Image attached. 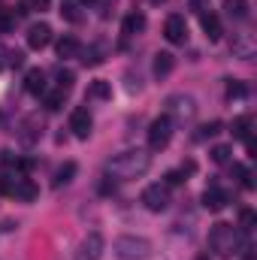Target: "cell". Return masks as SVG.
Wrapping results in <instances>:
<instances>
[{
	"instance_id": "1",
	"label": "cell",
	"mask_w": 257,
	"mask_h": 260,
	"mask_svg": "<svg viewBox=\"0 0 257 260\" xmlns=\"http://www.w3.org/2000/svg\"><path fill=\"white\" fill-rule=\"evenodd\" d=\"M148 167H151V154L133 148V151H121V154H115V157L106 164V173H112L115 179L127 182V179H139V176H145Z\"/></svg>"
},
{
	"instance_id": "2",
	"label": "cell",
	"mask_w": 257,
	"mask_h": 260,
	"mask_svg": "<svg viewBox=\"0 0 257 260\" xmlns=\"http://www.w3.org/2000/svg\"><path fill=\"white\" fill-rule=\"evenodd\" d=\"M239 245H242L239 227H233V224H227V221L212 224V230H209V248H212L215 257H221V260L236 257V254H239Z\"/></svg>"
},
{
	"instance_id": "3",
	"label": "cell",
	"mask_w": 257,
	"mask_h": 260,
	"mask_svg": "<svg viewBox=\"0 0 257 260\" xmlns=\"http://www.w3.org/2000/svg\"><path fill=\"white\" fill-rule=\"evenodd\" d=\"M115 254L121 260H145L151 257V242L145 236H118L115 239Z\"/></svg>"
},
{
	"instance_id": "4",
	"label": "cell",
	"mask_w": 257,
	"mask_h": 260,
	"mask_svg": "<svg viewBox=\"0 0 257 260\" xmlns=\"http://www.w3.org/2000/svg\"><path fill=\"white\" fill-rule=\"evenodd\" d=\"M0 194H9L15 197V200H24V203H30V200H37L40 197V188L27 179V176H15V179H3L0 182Z\"/></svg>"
},
{
	"instance_id": "5",
	"label": "cell",
	"mask_w": 257,
	"mask_h": 260,
	"mask_svg": "<svg viewBox=\"0 0 257 260\" xmlns=\"http://www.w3.org/2000/svg\"><path fill=\"white\" fill-rule=\"evenodd\" d=\"M164 109H167V118H179V121H191L197 115V100L188 94H173L164 100Z\"/></svg>"
},
{
	"instance_id": "6",
	"label": "cell",
	"mask_w": 257,
	"mask_h": 260,
	"mask_svg": "<svg viewBox=\"0 0 257 260\" xmlns=\"http://www.w3.org/2000/svg\"><path fill=\"white\" fill-rule=\"evenodd\" d=\"M170 139H173V118L160 115L148 124V148L151 151H164L170 145Z\"/></svg>"
},
{
	"instance_id": "7",
	"label": "cell",
	"mask_w": 257,
	"mask_h": 260,
	"mask_svg": "<svg viewBox=\"0 0 257 260\" xmlns=\"http://www.w3.org/2000/svg\"><path fill=\"white\" fill-rule=\"evenodd\" d=\"M139 200H142V206H145L148 212H167V209H170V203H173L167 185H148V188L142 191Z\"/></svg>"
},
{
	"instance_id": "8",
	"label": "cell",
	"mask_w": 257,
	"mask_h": 260,
	"mask_svg": "<svg viewBox=\"0 0 257 260\" xmlns=\"http://www.w3.org/2000/svg\"><path fill=\"white\" fill-rule=\"evenodd\" d=\"M103 248H106L103 236H100V233H88V236H85V239L79 242V248H76L73 260H100Z\"/></svg>"
},
{
	"instance_id": "9",
	"label": "cell",
	"mask_w": 257,
	"mask_h": 260,
	"mask_svg": "<svg viewBox=\"0 0 257 260\" xmlns=\"http://www.w3.org/2000/svg\"><path fill=\"white\" fill-rule=\"evenodd\" d=\"M91 127H94V118L88 112V106H76L73 115H70V130L76 139H88L91 136Z\"/></svg>"
},
{
	"instance_id": "10",
	"label": "cell",
	"mask_w": 257,
	"mask_h": 260,
	"mask_svg": "<svg viewBox=\"0 0 257 260\" xmlns=\"http://www.w3.org/2000/svg\"><path fill=\"white\" fill-rule=\"evenodd\" d=\"M164 37H167V43H173V46H185V43H188V21H185L182 15H170L167 24H164Z\"/></svg>"
},
{
	"instance_id": "11",
	"label": "cell",
	"mask_w": 257,
	"mask_h": 260,
	"mask_svg": "<svg viewBox=\"0 0 257 260\" xmlns=\"http://www.w3.org/2000/svg\"><path fill=\"white\" fill-rule=\"evenodd\" d=\"M49 43H52V27H49L46 21H37V24H30V27H27V46H30L34 52L46 49Z\"/></svg>"
},
{
	"instance_id": "12",
	"label": "cell",
	"mask_w": 257,
	"mask_h": 260,
	"mask_svg": "<svg viewBox=\"0 0 257 260\" xmlns=\"http://www.w3.org/2000/svg\"><path fill=\"white\" fill-rule=\"evenodd\" d=\"M43 127H46V124H43V118H40V115H27V118L18 124V139L30 145V142H37V139L43 136Z\"/></svg>"
},
{
	"instance_id": "13",
	"label": "cell",
	"mask_w": 257,
	"mask_h": 260,
	"mask_svg": "<svg viewBox=\"0 0 257 260\" xmlns=\"http://www.w3.org/2000/svg\"><path fill=\"white\" fill-rule=\"evenodd\" d=\"M227 203H230V194L224 188H218V185H209L203 191V209H209V212H221Z\"/></svg>"
},
{
	"instance_id": "14",
	"label": "cell",
	"mask_w": 257,
	"mask_h": 260,
	"mask_svg": "<svg viewBox=\"0 0 257 260\" xmlns=\"http://www.w3.org/2000/svg\"><path fill=\"white\" fill-rule=\"evenodd\" d=\"M46 88H49L46 73H43L40 67L27 70V76H24V91H27V94H34V97H43V94H46Z\"/></svg>"
},
{
	"instance_id": "15",
	"label": "cell",
	"mask_w": 257,
	"mask_h": 260,
	"mask_svg": "<svg viewBox=\"0 0 257 260\" xmlns=\"http://www.w3.org/2000/svg\"><path fill=\"white\" fill-rule=\"evenodd\" d=\"M200 24H203V30H206V37H209V43H218L221 40V18L215 15V12H200Z\"/></svg>"
},
{
	"instance_id": "16",
	"label": "cell",
	"mask_w": 257,
	"mask_h": 260,
	"mask_svg": "<svg viewBox=\"0 0 257 260\" xmlns=\"http://www.w3.org/2000/svg\"><path fill=\"white\" fill-rule=\"evenodd\" d=\"M230 49H233L236 58H251L254 55V37L251 34H236L230 40Z\"/></svg>"
},
{
	"instance_id": "17",
	"label": "cell",
	"mask_w": 257,
	"mask_h": 260,
	"mask_svg": "<svg viewBox=\"0 0 257 260\" xmlns=\"http://www.w3.org/2000/svg\"><path fill=\"white\" fill-rule=\"evenodd\" d=\"M224 15L233 21H245L251 15V3L248 0H224Z\"/></svg>"
},
{
	"instance_id": "18",
	"label": "cell",
	"mask_w": 257,
	"mask_h": 260,
	"mask_svg": "<svg viewBox=\"0 0 257 260\" xmlns=\"http://www.w3.org/2000/svg\"><path fill=\"white\" fill-rule=\"evenodd\" d=\"M173 67H176V55L157 52V55H154V64H151V73H154V79H167V76L173 73Z\"/></svg>"
},
{
	"instance_id": "19",
	"label": "cell",
	"mask_w": 257,
	"mask_h": 260,
	"mask_svg": "<svg viewBox=\"0 0 257 260\" xmlns=\"http://www.w3.org/2000/svg\"><path fill=\"white\" fill-rule=\"evenodd\" d=\"M85 97H88V100H112V82H106V79L91 82Z\"/></svg>"
},
{
	"instance_id": "20",
	"label": "cell",
	"mask_w": 257,
	"mask_h": 260,
	"mask_svg": "<svg viewBox=\"0 0 257 260\" xmlns=\"http://www.w3.org/2000/svg\"><path fill=\"white\" fill-rule=\"evenodd\" d=\"M55 52H58V58H76L79 52H82V46H79V40L76 37H61L58 40V46H55Z\"/></svg>"
},
{
	"instance_id": "21",
	"label": "cell",
	"mask_w": 257,
	"mask_h": 260,
	"mask_svg": "<svg viewBox=\"0 0 257 260\" xmlns=\"http://www.w3.org/2000/svg\"><path fill=\"white\" fill-rule=\"evenodd\" d=\"M145 24H148V21H145V15H142V12H130L127 18H124V24H121V30H124L127 37H136V34H142V30H145Z\"/></svg>"
},
{
	"instance_id": "22",
	"label": "cell",
	"mask_w": 257,
	"mask_h": 260,
	"mask_svg": "<svg viewBox=\"0 0 257 260\" xmlns=\"http://www.w3.org/2000/svg\"><path fill=\"white\" fill-rule=\"evenodd\" d=\"M76 160H67L64 167H58V173H55V179H52V185L55 188H61V185H70L73 182V176H76Z\"/></svg>"
},
{
	"instance_id": "23",
	"label": "cell",
	"mask_w": 257,
	"mask_h": 260,
	"mask_svg": "<svg viewBox=\"0 0 257 260\" xmlns=\"http://www.w3.org/2000/svg\"><path fill=\"white\" fill-rule=\"evenodd\" d=\"M67 94H70V91H61V88H55L52 94H43V97H46V109H49V112H58V109H64Z\"/></svg>"
},
{
	"instance_id": "24",
	"label": "cell",
	"mask_w": 257,
	"mask_h": 260,
	"mask_svg": "<svg viewBox=\"0 0 257 260\" xmlns=\"http://www.w3.org/2000/svg\"><path fill=\"white\" fill-rule=\"evenodd\" d=\"M227 100H242V97H248V85L245 82H239V79H227Z\"/></svg>"
},
{
	"instance_id": "25",
	"label": "cell",
	"mask_w": 257,
	"mask_h": 260,
	"mask_svg": "<svg viewBox=\"0 0 257 260\" xmlns=\"http://www.w3.org/2000/svg\"><path fill=\"white\" fill-rule=\"evenodd\" d=\"M248 127H251V115H239V118L230 124V130H233L236 139H248V136H251V130Z\"/></svg>"
},
{
	"instance_id": "26",
	"label": "cell",
	"mask_w": 257,
	"mask_h": 260,
	"mask_svg": "<svg viewBox=\"0 0 257 260\" xmlns=\"http://www.w3.org/2000/svg\"><path fill=\"white\" fill-rule=\"evenodd\" d=\"M209 157H212L215 164H221V167H224V164H233V148H230V145H215V148L209 151Z\"/></svg>"
},
{
	"instance_id": "27",
	"label": "cell",
	"mask_w": 257,
	"mask_h": 260,
	"mask_svg": "<svg viewBox=\"0 0 257 260\" xmlns=\"http://www.w3.org/2000/svg\"><path fill=\"white\" fill-rule=\"evenodd\" d=\"M55 85H58L61 91H70V88L76 85V73H73V70H64V67L55 70Z\"/></svg>"
},
{
	"instance_id": "28",
	"label": "cell",
	"mask_w": 257,
	"mask_h": 260,
	"mask_svg": "<svg viewBox=\"0 0 257 260\" xmlns=\"http://www.w3.org/2000/svg\"><path fill=\"white\" fill-rule=\"evenodd\" d=\"M61 15H64L67 21H73V24L85 21V12H82V6H79V3H64V6H61Z\"/></svg>"
},
{
	"instance_id": "29",
	"label": "cell",
	"mask_w": 257,
	"mask_h": 260,
	"mask_svg": "<svg viewBox=\"0 0 257 260\" xmlns=\"http://www.w3.org/2000/svg\"><path fill=\"white\" fill-rule=\"evenodd\" d=\"M230 173H233V176H236V179L242 182V188H248V191L254 188V176H251V173H248V170H245L242 164H230Z\"/></svg>"
},
{
	"instance_id": "30",
	"label": "cell",
	"mask_w": 257,
	"mask_h": 260,
	"mask_svg": "<svg viewBox=\"0 0 257 260\" xmlns=\"http://www.w3.org/2000/svg\"><path fill=\"white\" fill-rule=\"evenodd\" d=\"M82 61H85L88 67L103 64V49H100V46H88V49L82 52Z\"/></svg>"
},
{
	"instance_id": "31",
	"label": "cell",
	"mask_w": 257,
	"mask_h": 260,
	"mask_svg": "<svg viewBox=\"0 0 257 260\" xmlns=\"http://www.w3.org/2000/svg\"><path fill=\"white\" fill-rule=\"evenodd\" d=\"M218 133H221V121H209V124L197 127V133H194V139L200 142V139H209V136H218Z\"/></svg>"
},
{
	"instance_id": "32",
	"label": "cell",
	"mask_w": 257,
	"mask_h": 260,
	"mask_svg": "<svg viewBox=\"0 0 257 260\" xmlns=\"http://www.w3.org/2000/svg\"><path fill=\"white\" fill-rule=\"evenodd\" d=\"M164 185H167V188H176V185H185V173H182V170H170V173L164 176Z\"/></svg>"
},
{
	"instance_id": "33",
	"label": "cell",
	"mask_w": 257,
	"mask_h": 260,
	"mask_svg": "<svg viewBox=\"0 0 257 260\" xmlns=\"http://www.w3.org/2000/svg\"><path fill=\"white\" fill-rule=\"evenodd\" d=\"M239 227H242L245 233L254 230V212H251V209H242V215H239Z\"/></svg>"
},
{
	"instance_id": "34",
	"label": "cell",
	"mask_w": 257,
	"mask_h": 260,
	"mask_svg": "<svg viewBox=\"0 0 257 260\" xmlns=\"http://www.w3.org/2000/svg\"><path fill=\"white\" fill-rule=\"evenodd\" d=\"M15 27V15L12 12H0V34H9Z\"/></svg>"
},
{
	"instance_id": "35",
	"label": "cell",
	"mask_w": 257,
	"mask_h": 260,
	"mask_svg": "<svg viewBox=\"0 0 257 260\" xmlns=\"http://www.w3.org/2000/svg\"><path fill=\"white\" fill-rule=\"evenodd\" d=\"M21 64H24V52L9 49V55H6V67H21Z\"/></svg>"
},
{
	"instance_id": "36",
	"label": "cell",
	"mask_w": 257,
	"mask_h": 260,
	"mask_svg": "<svg viewBox=\"0 0 257 260\" xmlns=\"http://www.w3.org/2000/svg\"><path fill=\"white\" fill-rule=\"evenodd\" d=\"M100 194H115V182H112V179H109V176H103V182H100Z\"/></svg>"
},
{
	"instance_id": "37",
	"label": "cell",
	"mask_w": 257,
	"mask_h": 260,
	"mask_svg": "<svg viewBox=\"0 0 257 260\" xmlns=\"http://www.w3.org/2000/svg\"><path fill=\"white\" fill-rule=\"evenodd\" d=\"M21 3H24L27 9H46V6H49V0H21Z\"/></svg>"
},
{
	"instance_id": "38",
	"label": "cell",
	"mask_w": 257,
	"mask_h": 260,
	"mask_svg": "<svg viewBox=\"0 0 257 260\" xmlns=\"http://www.w3.org/2000/svg\"><path fill=\"white\" fill-rule=\"evenodd\" d=\"M194 170H197V164H194V160H185V164H182V173H185V176H191Z\"/></svg>"
},
{
	"instance_id": "39",
	"label": "cell",
	"mask_w": 257,
	"mask_h": 260,
	"mask_svg": "<svg viewBox=\"0 0 257 260\" xmlns=\"http://www.w3.org/2000/svg\"><path fill=\"white\" fill-rule=\"evenodd\" d=\"M6 55H9V49H3V43H0V70H3V67H6V61H3V58H6Z\"/></svg>"
},
{
	"instance_id": "40",
	"label": "cell",
	"mask_w": 257,
	"mask_h": 260,
	"mask_svg": "<svg viewBox=\"0 0 257 260\" xmlns=\"http://www.w3.org/2000/svg\"><path fill=\"white\" fill-rule=\"evenodd\" d=\"M151 3H167V0H151Z\"/></svg>"
},
{
	"instance_id": "41",
	"label": "cell",
	"mask_w": 257,
	"mask_h": 260,
	"mask_svg": "<svg viewBox=\"0 0 257 260\" xmlns=\"http://www.w3.org/2000/svg\"><path fill=\"white\" fill-rule=\"evenodd\" d=\"M82 3H94V0H82Z\"/></svg>"
}]
</instances>
